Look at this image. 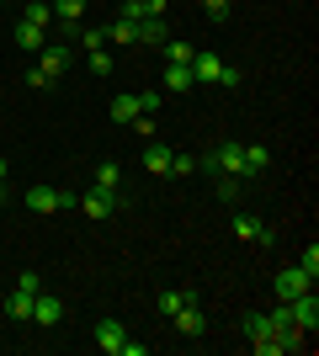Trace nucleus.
Listing matches in <instances>:
<instances>
[{"mask_svg": "<svg viewBox=\"0 0 319 356\" xmlns=\"http://www.w3.org/2000/svg\"><path fill=\"white\" fill-rule=\"evenodd\" d=\"M192 80H197V86H240V70L224 64L213 48H197V54H192Z\"/></svg>", "mask_w": 319, "mask_h": 356, "instance_id": "obj_1", "label": "nucleus"}, {"mask_svg": "<svg viewBox=\"0 0 319 356\" xmlns=\"http://www.w3.org/2000/svg\"><path fill=\"white\" fill-rule=\"evenodd\" d=\"M80 213H91V218H112V213H122L128 208V192L122 186H91V192L75 202Z\"/></svg>", "mask_w": 319, "mask_h": 356, "instance_id": "obj_2", "label": "nucleus"}, {"mask_svg": "<svg viewBox=\"0 0 319 356\" xmlns=\"http://www.w3.org/2000/svg\"><path fill=\"white\" fill-rule=\"evenodd\" d=\"M32 213H69L80 202L75 192H59V186H27V197H22Z\"/></svg>", "mask_w": 319, "mask_h": 356, "instance_id": "obj_3", "label": "nucleus"}, {"mask_svg": "<svg viewBox=\"0 0 319 356\" xmlns=\"http://www.w3.org/2000/svg\"><path fill=\"white\" fill-rule=\"evenodd\" d=\"M245 341H250V351H256V356H282V341L272 335L266 314H245Z\"/></svg>", "mask_w": 319, "mask_h": 356, "instance_id": "obj_4", "label": "nucleus"}, {"mask_svg": "<svg viewBox=\"0 0 319 356\" xmlns=\"http://www.w3.org/2000/svg\"><path fill=\"white\" fill-rule=\"evenodd\" d=\"M170 325L181 330V341H202V335H208V314H202V298L181 303V309L170 314Z\"/></svg>", "mask_w": 319, "mask_h": 356, "instance_id": "obj_5", "label": "nucleus"}, {"mask_svg": "<svg viewBox=\"0 0 319 356\" xmlns=\"http://www.w3.org/2000/svg\"><path fill=\"white\" fill-rule=\"evenodd\" d=\"M234 239H245V245H272V223L261 218V213H234Z\"/></svg>", "mask_w": 319, "mask_h": 356, "instance_id": "obj_6", "label": "nucleus"}, {"mask_svg": "<svg viewBox=\"0 0 319 356\" xmlns=\"http://www.w3.org/2000/svg\"><path fill=\"white\" fill-rule=\"evenodd\" d=\"M309 287H314V282H309L298 266H282V271H277V282H272V293L282 298V303H293V298H304Z\"/></svg>", "mask_w": 319, "mask_h": 356, "instance_id": "obj_7", "label": "nucleus"}, {"mask_svg": "<svg viewBox=\"0 0 319 356\" xmlns=\"http://www.w3.org/2000/svg\"><path fill=\"white\" fill-rule=\"evenodd\" d=\"M288 314H293V325H298V330H309V335H314V330H319V298H314V287H309L304 298H293Z\"/></svg>", "mask_w": 319, "mask_h": 356, "instance_id": "obj_8", "label": "nucleus"}, {"mask_svg": "<svg viewBox=\"0 0 319 356\" xmlns=\"http://www.w3.org/2000/svg\"><path fill=\"white\" fill-rule=\"evenodd\" d=\"M59 319H64V298H54V293H48V287H43V293H38V298H32V325H59Z\"/></svg>", "mask_w": 319, "mask_h": 356, "instance_id": "obj_9", "label": "nucleus"}, {"mask_svg": "<svg viewBox=\"0 0 319 356\" xmlns=\"http://www.w3.org/2000/svg\"><path fill=\"white\" fill-rule=\"evenodd\" d=\"M69 64H75V54H69V48H64V43H48V48H43V59H38V70H43L48 80H59Z\"/></svg>", "mask_w": 319, "mask_h": 356, "instance_id": "obj_10", "label": "nucleus"}, {"mask_svg": "<svg viewBox=\"0 0 319 356\" xmlns=\"http://www.w3.org/2000/svg\"><path fill=\"white\" fill-rule=\"evenodd\" d=\"M16 43L27 48V54H43L48 43H54V32H43V27H32V22H16V32H11Z\"/></svg>", "mask_w": 319, "mask_h": 356, "instance_id": "obj_11", "label": "nucleus"}, {"mask_svg": "<svg viewBox=\"0 0 319 356\" xmlns=\"http://www.w3.org/2000/svg\"><path fill=\"white\" fill-rule=\"evenodd\" d=\"M170 0H122L117 16H128V22H138V16H165Z\"/></svg>", "mask_w": 319, "mask_h": 356, "instance_id": "obj_12", "label": "nucleus"}, {"mask_svg": "<svg viewBox=\"0 0 319 356\" xmlns=\"http://www.w3.org/2000/svg\"><path fill=\"white\" fill-rule=\"evenodd\" d=\"M128 341V330L117 325V319H96V346H101V351H112L117 356V346Z\"/></svg>", "mask_w": 319, "mask_h": 356, "instance_id": "obj_13", "label": "nucleus"}, {"mask_svg": "<svg viewBox=\"0 0 319 356\" xmlns=\"http://www.w3.org/2000/svg\"><path fill=\"white\" fill-rule=\"evenodd\" d=\"M133 32H138V43H165V38H170L165 16H138V22H133Z\"/></svg>", "mask_w": 319, "mask_h": 356, "instance_id": "obj_14", "label": "nucleus"}, {"mask_svg": "<svg viewBox=\"0 0 319 356\" xmlns=\"http://www.w3.org/2000/svg\"><path fill=\"white\" fill-rule=\"evenodd\" d=\"M160 86H165V90H176V96H181V90H192V86H197V80H192V64H165Z\"/></svg>", "mask_w": 319, "mask_h": 356, "instance_id": "obj_15", "label": "nucleus"}, {"mask_svg": "<svg viewBox=\"0 0 319 356\" xmlns=\"http://www.w3.org/2000/svg\"><path fill=\"white\" fill-rule=\"evenodd\" d=\"M170 154H176L170 144H149L144 149V170H149V176H170Z\"/></svg>", "mask_w": 319, "mask_h": 356, "instance_id": "obj_16", "label": "nucleus"}, {"mask_svg": "<svg viewBox=\"0 0 319 356\" xmlns=\"http://www.w3.org/2000/svg\"><path fill=\"white\" fill-rule=\"evenodd\" d=\"M22 22H32V27L54 32V22H59V16H54V6H48V0H27V11H22Z\"/></svg>", "mask_w": 319, "mask_h": 356, "instance_id": "obj_17", "label": "nucleus"}, {"mask_svg": "<svg viewBox=\"0 0 319 356\" xmlns=\"http://www.w3.org/2000/svg\"><path fill=\"white\" fill-rule=\"evenodd\" d=\"M192 298H197V293H186V287H165V293L154 298V309H160V314H165V319H170V314L181 309V303H192Z\"/></svg>", "mask_w": 319, "mask_h": 356, "instance_id": "obj_18", "label": "nucleus"}, {"mask_svg": "<svg viewBox=\"0 0 319 356\" xmlns=\"http://www.w3.org/2000/svg\"><path fill=\"white\" fill-rule=\"evenodd\" d=\"M106 112H112V122H122V128H128V122L138 118V102L122 90V96H112V106H106Z\"/></svg>", "mask_w": 319, "mask_h": 356, "instance_id": "obj_19", "label": "nucleus"}, {"mask_svg": "<svg viewBox=\"0 0 319 356\" xmlns=\"http://www.w3.org/2000/svg\"><path fill=\"white\" fill-rule=\"evenodd\" d=\"M165 64H192V54H197V43H181V38H165Z\"/></svg>", "mask_w": 319, "mask_h": 356, "instance_id": "obj_20", "label": "nucleus"}, {"mask_svg": "<svg viewBox=\"0 0 319 356\" xmlns=\"http://www.w3.org/2000/svg\"><path fill=\"white\" fill-rule=\"evenodd\" d=\"M6 314H11V319H32V293H22V287H16V293L6 298Z\"/></svg>", "mask_w": 319, "mask_h": 356, "instance_id": "obj_21", "label": "nucleus"}, {"mask_svg": "<svg viewBox=\"0 0 319 356\" xmlns=\"http://www.w3.org/2000/svg\"><path fill=\"white\" fill-rule=\"evenodd\" d=\"M85 64H91L96 80H106V74H112V54H106V48H85Z\"/></svg>", "mask_w": 319, "mask_h": 356, "instance_id": "obj_22", "label": "nucleus"}, {"mask_svg": "<svg viewBox=\"0 0 319 356\" xmlns=\"http://www.w3.org/2000/svg\"><path fill=\"white\" fill-rule=\"evenodd\" d=\"M106 43H138V32H133V22L128 16H117L112 27H106Z\"/></svg>", "mask_w": 319, "mask_h": 356, "instance_id": "obj_23", "label": "nucleus"}, {"mask_svg": "<svg viewBox=\"0 0 319 356\" xmlns=\"http://www.w3.org/2000/svg\"><path fill=\"white\" fill-rule=\"evenodd\" d=\"M266 170V149L261 144H245V176H261Z\"/></svg>", "mask_w": 319, "mask_h": 356, "instance_id": "obj_24", "label": "nucleus"}, {"mask_svg": "<svg viewBox=\"0 0 319 356\" xmlns=\"http://www.w3.org/2000/svg\"><path fill=\"white\" fill-rule=\"evenodd\" d=\"M54 16H59V22H80V16H85V0H54Z\"/></svg>", "mask_w": 319, "mask_h": 356, "instance_id": "obj_25", "label": "nucleus"}, {"mask_svg": "<svg viewBox=\"0 0 319 356\" xmlns=\"http://www.w3.org/2000/svg\"><path fill=\"white\" fill-rule=\"evenodd\" d=\"M192 170H197V154L176 149V154H170V176H192Z\"/></svg>", "mask_w": 319, "mask_h": 356, "instance_id": "obj_26", "label": "nucleus"}, {"mask_svg": "<svg viewBox=\"0 0 319 356\" xmlns=\"http://www.w3.org/2000/svg\"><path fill=\"white\" fill-rule=\"evenodd\" d=\"M96 186H122V165H96Z\"/></svg>", "mask_w": 319, "mask_h": 356, "instance_id": "obj_27", "label": "nucleus"}, {"mask_svg": "<svg viewBox=\"0 0 319 356\" xmlns=\"http://www.w3.org/2000/svg\"><path fill=\"white\" fill-rule=\"evenodd\" d=\"M298 271H304L309 282H314V277H319V245H309V250L298 255Z\"/></svg>", "mask_w": 319, "mask_h": 356, "instance_id": "obj_28", "label": "nucleus"}, {"mask_svg": "<svg viewBox=\"0 0 319 356\" xmlns=\"http://www.w3.org/2000/svg\"><path fill=\"white\" fill-rule=\"evenodd\" d=\"M75 43H85V48H101V43H106V27H80V32H75Z\"/></svg>", "mask_w": 319, "mask_h": 356, "instance_id": "obj_29", "label": "nucleus"}, {"mask_svg": "<svg viewBox=\"0 0 319 356\" xmlns=\"http://www.w3.org/2000/svg\"><path fill=\"white\" fill-rule=\"evenodd\" d=\"M133 102H138V112H144V118H154V112H160V90H138Z\"/></svg>", "mask_w": 319, "mask_h": 356, "instance_id": "obj_30", "label": "nucleus"}, {"mask_svg": "<svg viewBox=\"0 0 319 356\" xmlns=\"http://www.w3.org/2000/svg\"><path fill=\"white\" fill-rule=\"evenodd\" d=\"M202 11H208V22H224L234 11V0H202Z\"/></svg>", "mask_w": 319, "mask_h": 356, "instance_id": "obj_31", "label": "nucleus"}, {"mask_svg": "<svg viewBox=\"0 0 319 356\" xmlns=\"http://www.w3.org/2000/svg\"><path fill=\"white\" fill-rule=\"evenodd\" d=\"M16 287H22V293H32V298H38V293H43V277H38V271H22V277H16Z\"/></svg>", "mask_w": 319, "mask_h": 356, "instance_id": "obj_32", "label": "nucleus"}, {"mask_svg": "<svg viewBox=\"0 0 319 356\" xmlns=\"http://www.w3.org/2000/svg\"><path fill=\"white\" fill-rule=\"evenodd\" d=\"M218 197H224V202H234V197H240V181H234V176H218Z\"/></svg>", "mask_w": 319, "mask_h": 356, "instance_id": "obj_33", "label": "nucleus"}, {"mask_svg": "<svg viewBox=\"0 0 319 356\" xmlns=\"http://www.w3.org/2000/svg\"><path fill=\"white\" fill-rule=\"evenodd\" d=\"M27 86H32V90H48V86H54V80H48L43 70H27Z\"/></svg>", "mask_w": 319, "mask_h": 356, "instance_id": "obj_34", "label": "nucleus"}, {"mask_svg": "<svg viewBox=\"0 0 319 356\" xmlns=\"http://www.w3.org/2000/svg\"><path fill=\"white\" fill-rule=\"evenodd\" d=\"M6 202H11V186H6V181H0V208H6Z\"/></svg>", "mask_w": 319, "mask_h": 356, "instance_id": "obj_35", "label": "nucleus"}]
</instances>
